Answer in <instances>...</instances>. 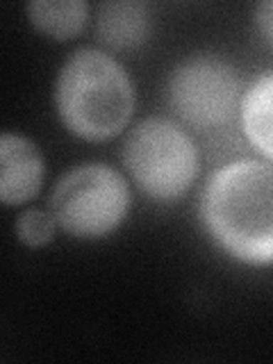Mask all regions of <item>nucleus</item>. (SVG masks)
Returning a JSON list of instances; mask_svg holds the SVG:
<instances>
[{
    "mask_svg": "<svg viewBox=\"0 0 273 364\" xmlns=\"http://www.w3.org/2000/svg\"><path fill=\"white\" fill-rule=\"evenodd\" d=\"M205 230L248 267H273V164L237 159L214 171L200 198Z\"/></svg>",
    "mask_w": 273,
    "mask_h": 364,
    "instance_id": "1",
    "label": "nucleus"
},
{
    "mask_svg": "<svg viewBox=\"0 0 273 364\" xmlns=\"http://www.w3.org/2000/svg\"><path fill=\"white\" fill-rule=\"evenodd\" d=\"M134 85L105 50L77 48L55 80V109L68 132L85 141L119 136L132 119Z\"/></svg>",
    "mask_w": 273,
    "mask_h": 364,
    "instance_id": "2",
    "label": "nucleus"
},
{
    "mask_svg": "<svg viewBox=\"0 0 273 364\" xmlns=\"http://www.w3.org/2000/svg\"><path fill=\"white\" fill-rule=\"evenodd\" d=\"M123 164L146 196L173 203L196 182L198 151L178 123L148 117L125 136Z\"/></svg>",
    "mask_w": 273,
    "mask_h": 364,
    "instance_id": "3",
    "label": "nucleus"
},
{
    "mask_svg": "<svg viewBox=\"0 0 273 364\" xmlns=\"http://www.w3.org/2000/svg\"><path fill=\"white\" fill-rule=\"evenodd\" d=\"M48 210L66 235L100 239L112 235L125 221L130 210V189L117 168L98 162L80 164L57 180Z\"/></svg>",
    "mask_w": 273,
    "mask_h": 364,
    "instance_id": "4",
    "label": "nucleus"
},
{
    "mask_svg": "<svg viewBox=\"0 0 273 364\" xmlns=\"http://www.w3.org/2000/svg\"><path fill=\"white\" fill-rule=\"evenodd\" d=\"M239 77L235 68L212 55L182 62L168 80V102L178 117L200 130L221 128L239 105Z\"/></svg>",
    "mask_w": 273,
    "mask_h": 364,
    "instance_id": "5",
    "label": "nucleus"
},
{
    "mask_svg": "<svg viewBox=\"0 0 273 364\" xmlns=\"http://www.w3.org/2000/svg\"><path fill=\"white\" fill-rule=\"evenodd\" d=\"M46 162L39 146L28 136L5 132L0 136V200L7 208L30 203L41 189Z\"/></svg>",
    "mask_w": 273,
    "mask_h": 364,
    "instance_id": "6",
    "label": "nucleus"
},
{
    "mask_svg": "<svg viewBox=\"0 0 273 364\" xmlns=\"http://www.w3.org/2000/svg\"><path fill=\"white\" fill-rule=\"evenodd\" d=\"M151 9L136 0L102 3L96 14L98 39L112 50H134L151 37Z\"/></svg>",
    "mask_w": 273,
    "mask_h": 364,
    "instance_id": "7",
    "label": "nucleus"
},
{
    "mask_svg": "<svg viewBox=\"0 0 273 364\" xmlns=\"http://www.w3.org/2000/svg\"><path fill=\"white\" fill-rule=\"evenodd\" d=\"M242 128L250 146L273 162V71L259 75L242 98Z\"/></svg>",
    "mask_w": 273,
    "mask_h": 364,
    "instance_id": "8",
    "label": "nucleus"
},
{
    "mask_svg": "<svg viewBox=\"0 0 273 364\" xmlns=\"http://www.w3.org/2000/svg\"><path fill=\"white\" fill-rule=\"evenodd\" d=\"M26 11L34 30L55 41L77 37L89 18V5L85 0H32Z\"/></svg>",
    "mask_w": 273,
    "mask_h": 364,
    "instance_id": "9",
    "label": "nucleus"
},
{
    "mask_svg": "<svg viewBox=\"0 0 273 364\" xmlns=\"http://www.w3.org/2000/svg\"><path fill=\"white\" fill-rule=\"evenodd\" d=\"M55 216L50 210H39V208H28L26 212L18 214L14 223V232L21 244L28 248H41L50 244L55 239Z\"/></svg>",
    "mask_w": 273,
    "mask_h": 364,
    "instance_id": "10",
    "label": "nucleus"
},
{
    "mask_svg": "<svg viewBox=\"0 0 273 364\" xmlns=\"http://www.w3.org/2000/svg\"><path fill=\"white\" fill-rule=\"evenodd\" d=\"M253 21H255L259 34L264 37V41L273 46V0H264V3H259L255 7Z\"/></svg>",
    "mask_w": 273,
    "mask_h": 364,
    "instance_id": "11",
    "label": "nucleus"
}]
</instances>
